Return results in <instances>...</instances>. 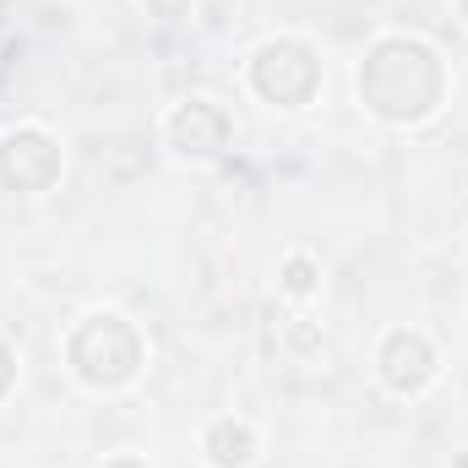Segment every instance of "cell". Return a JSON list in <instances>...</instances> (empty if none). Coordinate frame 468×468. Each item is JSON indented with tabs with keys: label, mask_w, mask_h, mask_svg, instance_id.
<instances>
[{
	"label": "cell",
	"mask_w": 468,
	"mask_h": 468,
	"mask_svg": "<svg viewBox=\"0 0 468 468\" xmlns=\"http://www.w3.org/2000/svg\"><path fill=\"white\" fill-rule=\"evenodd\" d=\"M441 93H447V71H441V60H436L431 44L392 33V38H376L365 49L359 99H365V110L376 120L414 125V120H425L441 104Z\"/></svg>",
	"instance_id": "cell-1"
},
{
	"label": "cell",
	"mask_w": 468,
	"mask_h": 468,
	"mask_svg": "<svg viewBox=\"0 0 468 468\" xmlns=\"http://www.w3.org/2000/svg\"><path fill=\"white\" fill-rule=\"evenodd\" d=\"M66 359H71V370H77L93 392H115L125 381H136V370H142V338H136V327H131L125 316L99 311V316H88V322L71 333Z\"/></svg>",
	"instance_id": "cell-2"
},
{
	"label": "cell",
	"mask_w": 468,
	"mask_h": 468,
	"mask_svg": "<svg viewBox=\"0 0 468 468\" xmlns=\"http://www.w3.org/2000/svg\"><path fill=\"white\" fill-rule=\"evenodd\" d=\"M250 88H256V99H267L278 110H300L322 88V55L305 38H267L250 55Z\"/></svg>",
	"instance_id": "cell-3"
},
{
	"label": "cell",
	"mask_w": 468,
	"mask_h": 468,
	"mask_svg": "<svg viewBox=\"0 0 468 468\" xmlns=\"http://www.w3.org/2000/svg\"><path fill=\"white\" fill-rule=\"evenodd\" d=\"M60 180V142L38 125H16L5 142H0V186L5 191H49Z\"/></svg>",
	"instance_id": "cell-4"
},
{
	"label": "cell",
	"mask_w": 468,
	"mask_h": 468,
	"mask_svg": "<svg viewBox=\"0 0 468 468\" xmlns=\"http://www.w3.org/2000/svg\"><path fill=\"white\" fill-rule=\"evenodd\" d=\"M229 115L213 104V99H186L175 115L164 120V142L175 158H191V164H207V158H224L229 147Z\"/></svg>",
	"instance_id": "cell-5"
},
{
	"label": "cell",
	"mask_w": 468,
	"mask_h": 468,
	"mask_svg": "<svg viewBox=\"0 0 468 468\" xmlns=\"http://www.w3.org/2000/svg\"><path fill=\"white\" fill-rule=\"evenodd\" d=\"M436 370H441L436 344H431L425 333H414V327L387 333V344L376 354V376H381L387 392H398V398H420V392L436 381Z\"/></svg>",
	"instance_id": "cell-6"
},
{
	"label": "cell",
	"mask_w": 468,
	"mask_h": 468,
	"mask_svg": "<svg viewBox=\"0 0 468 468\" xmlns=\"http://www.w3.org/2000/svg\"><path fill=\"white\" fill-rule=\"evenodd\" d=\"M202 452L213 458V468H245L250 452H256V436L239 420H213L207 436H202Z\"/></svg>",
	"instance_id": "cell-7"
},
{
	"label": "cell",
	"mask_w": 468,
	"mask_h": 468,
	"mask_svg": "<svg viewBox=\"0 0 468 468\" xmlns=\"http://www.w3.org/2000/svg\"><path fill=\"white\" fill-rule=\"evenodd\" d=\"M278 283H283V294H289V300H311V294L322 289V267H316L305 250H294V256L283 261V278H278Z\"/></svg>",
	"instance_id": "cell-8"
},
{
	"label": "cell",
	"mask_w": 468,
	"mask_h": 468,
	"mask_svg": "<svg viewBox=\"0 0 468 468\" xmlns=\"http://www.w3.org/2000/svg\"><path fill=\"white\" fill-rule=\"evenodd\" d=\"M147 5V16H158V22H180L186 11H191V0H142Z\"/></svg>",
	"instance_id": "cell-9"
},
{
	"label": "cell",
	"mask_w": 468,
	"mask_h": 468,
	"mask_svg": "<svg viewBox=\"0 0 468 468\" xmlns=\"http://www.w3.org/2000/svg\"><path fill=\"white\" fill-rule=\"evenodd\" d=\"M11 381H16V359H11V349L0 344V398L11 392Z\"/></svg>",
	"instance_id": "cell-10"
},
{
	"label": "cell",
	"mask_w": 468,
	"mask_h": 468,
	"mask_svg": "<svg viewBox=\"0 0 468 468\" xmlns=\"http://www.w3.org/2000/svg\"><path fill=\"white\" fill-rule=\"evenodd\" d=\"M104 468H147V463H142L136 452H120V458H110V463H104Z\"/></svg>",
	"instance_id": "cell-11"
},
{
	"label": "cell",
	"mask_w": 468,
	"mask_h": 468,
	"mask_svg": "<svg viewBox=\"0 0 468 468\" xmlns=\"http://www.w3.org/2000/svg\"><path fill=\"white\" fill-rule=\"evenodd\" d=\"M458 11H463V22H468V0H458Z\"/></svg>",
	"instance_id": "cell-12"
}]
</instances>
